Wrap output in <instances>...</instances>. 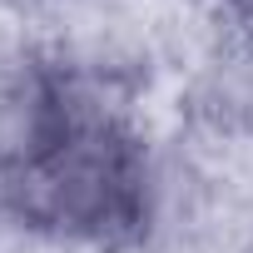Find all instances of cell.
Instances as JSON below:
<instances>
[{
  "mask_svg": "<svg viewBox=\"0 0 253 253\" xmlns=\"http://www.w3.org/2000/svg\"><path fill=\"white\" fill-rule=\"evenodd\" d=\"M10 218L94 248L139 243L154 218V169L139 134L104 109L84 114L40 164L10 179Z\"/></svg>",
  "mask_w": 253,
  "mask_h": 253,
  "instance_id": "cell-1",
  "label": "cell"
},
{
  "mask_svg": "<svg viewBox=\"0 0 253 253\" xmlns=\"http://www.w3.org/2000/svg\"><path fill=\"white\" fill-rule=\"evenodd\" d=\"M94 104L75 70L45 55H15L0 60V169L10 179L40 164Z\"/></svg>",
  "mask_w": 253,
  "mask_h": 253,
  "instance_id": "cell-2",
  "label": "cell"
},
{
  "mask_svg": "<svg viewBox=\"0 0 253 253\" xmlns=\"http://www.w3.org/2000/svg\"><path fill=\"white\" fill-rule=\"evenodd\" d=\"M194 114L213 134L253 144V40H233L194 80Z\"/></svg>",
  "mask_w": 253,
  "mask_h": 253,
  "instance_id": "cell-3",
  "label": "cell"
},
{
  "mask_svg": "<svg viewBox=\"0 0 253 253\" xmlns=\"http://www.w3.org/2000/svg\"><path fill=\"white\" fill-rule=\"evenodd\" d=\"M223 5H228V15H233L238 35H243V40H253V0H223Z\"/></svg>",
  "mask_w": 253,
  "mask_h": 253,
  "instance_id": "cell-4",
  "label": "cell"
},
{
  "mask_svg": "<svg viewBox=\"0 0 253 253\" xmlns=\"http://www.w3.org/2000/svg\"><path fill=\"white\" fill-rule=\"evenodd\" d=\"M0 213L10 218V174H5V169H0Z\"/></svg>",
  "mask_w": 253,
  "mask_h": 253,
  "instance_id": "cell-5",
  "label": "cell"
}]
</instances>
